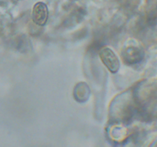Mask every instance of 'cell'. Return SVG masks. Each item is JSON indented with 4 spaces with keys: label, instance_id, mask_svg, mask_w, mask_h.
Returning <instances> with one entry per match:
<instances>
[{
    "label": "cell",
    "instance_id": "obj_1",
    "mask_svg": "<svg viewBox=\"0 0 157 147\" xmlns=\"http://www.w3.org/2000/svg\"><path fill=\"white\" fill-rule=\"evenodd\" d=\"M100 58L111 73H117L120 69V60L116 54L109 47H103L99 52Z\"/></svg>",
    "mask_w": 157,
    "mask_h": 147
},
{
    "label": "cell",
    "instance_id": "obj_2",
    "mask_svg": "<svg viewBox=\"0 0 157 147\" xmlns=\"http://www.w3.org/2000/svg\"><path fill=\"white\" fill-rule=\"evenodd\" d=\"M48 17V10L44 3L38 2L34 6L32 9V20L34 23L39 26L46 24Z\"/></svg>",
    "mask_w": 157,
    "mask_h": 147
},
{
    "label": "cell",
    "instance_id": "obj_3",
    "mask_svg": "<svg viewBox=\"0 0 157 147\" xmlns=\"http://www.w3.org/2000/svg\"><path fill=\"white\" fill-rule=\"evenodd\" d=\"M123 57L127 63L135 64L142 60L143 57H144V53L139 47L130 46V47H127L126 50H124V53H123Z\"/></svg>",
    "mask_w": 157,
    "mask_h": 147
}]
</instances>
